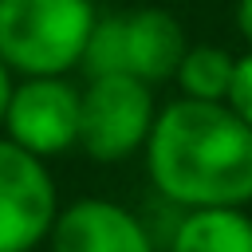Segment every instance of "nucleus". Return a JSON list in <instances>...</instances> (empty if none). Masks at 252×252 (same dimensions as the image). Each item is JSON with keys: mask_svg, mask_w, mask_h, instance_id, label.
Wrapping results in <instances>:
<instances>
[{"mask_svg": "<svg viewBox=\"0 0 252 252\" xmlns=\"http://www.w3.org/2000/svg\"><path fill=\"white\" fill-rule=\"evenodd\" d=\"M12 91H16V75H12V71L4 67V59H0V130H4V114H8Z\"/></svg>", "mask_w": 252, "mask_h": 252, "instance_id": "obj_12", "label": "nucleus"}, {"mask_svg": "<svg viewBox=\"0 0 252 252\" xmlns=\"http://www.w3.org/2000/svg\"><path fill=\"white\" fill-rule=\"evenodd\" d=\"M59 209L47 161L0 134V252H35L47 244Z\"/></svg>", "mask_w": 252, "mask_h": 252, "instance_id": "obj_4", "label": "nucleus"}, {"mask_svg": "<svg viewBox=\"0 0 252 252\" xmlns=\"http://www.w3.org/2000/svg\"><path fill=\"white\" fill-rule=\"evenodd\" d=\"M51 252H158L154 228L110 197H75L47 236Z\"/></svg>", "mask_w": 252, "mask_h": 252, "instance_id": "obj_6", "label": "nucleus"}, {"mask_svg": "<svg viewBox=\"0 0 252 252\" xmlns=\"http://www.w3.org/2000/svg\"><path fill=\"white\" fill-rule=\"evenodd\" d=\"M189 51L185 28L169 8H130L122 12V55H126V75L142 79L146 87H158L177 75L181 59Z\"/></svg>", "mask_w": 252, "mask_h": 252, "instance_id": "obj_7", "label": "nucleus"}, {"mask_svg": "<svg viewBox=\"0 0 252 252\" xmlns=\"http://www.w3.org/2000/svg\"><path fill=\"white\" fill-rule=\"evenodd\" d=\"M87 79H106V75H126V55H122V12L118 16H98L87 55H83Z\"/></svg>", "mask_w": 252, "mask_h": 252, "instance_id": "obj_10", "label": "nucleus"}, {"mask_svg": "<svg viewBox=\"0 0 252 252\" xmlns=\"http://www.w3.org/2000/svg\"><path fill=\"white\" fill-rule=\"evenodd\" d=\"M94 24L91 0H0V59L20 79H67Z\"/></svg>", "mask_w": 252, "mask_h": 252, "instance_id": "obj_2", "label": "nucleus"}, {"mask_svg": "<svg viewBox=\"0 0 252 252\" xmlns=\"http://www.w3.org/2000/svg\"><path fill=\"white\" fill-rule=\"evenodd\" d=\"M154 87L134 75H106L87 79L83 87V130L79 146L94 161H126L146 150L154 122H158Z\"/></svg>", "mask_w": 252, "mask_h": 252, "instance_id": "obj_3", "label": "nucleus"}, {"mask_svg": "<svg viewBox=\"0 0 252 252\" xmlns=\"http://www.w3.org/2000/svg\"><path fill=\"white\" fill-rule=\"evenodd\" d=\"M165 252H252V217L244 209L177 213Z\"/></svg>", "mask_w": 252, "mask_h": 252, "instance_id": "obj_8", "label": "nucleus"}, {"mask_svg": "<svg viewBox=\"0 0 252 252\" xmlns=\"http://www.w3.org/2000/svg\"><path fill=\"white\" fill-rule=\"evenodd\" d=\"M146 173L158 201L193 209H244L252 201V126L228 102L173 98L146 142Z\"/></svg>", "mask_w": 252, "mask_h": 252, "instance_id": "obj_1", "label": "nucleus"}, {"mask_svg": "<svg viewBox=\"0 0 252 252\" xmlns=\"http://www.w3.org/2000/svg\"><path fill=\"white\" fill-rule=\"evenodd\" d=\"M236 32L252 47V0H236Z\"/></svg>", "mask_w": 252, "mask_h": 252, "instance_id": "obj_13", "label": "nucleus"}, {"mask_svg": "<svg viewBox=\"0 0 252 252\" xmlns=\"http://www.w3.org/2000/svg\"><path fill=\"white\" fill-rule=\"evenodd\" d=\"M83 130V91L71 79H16L4 138L35 158H59L79 146Z\"/></svg>", "mask_w": 252, "mask_h": 252, "instance_id": "obj_5", "label": "nucleus"}, {"mask_svg": "<svg viewBox=\"0 0 252 252\" xmlns=\"http://www.w3.org/2000/svg\"><path fill=\"white\" fill-rule=\"evenodd\" d=\"M228 106L252 126V47L244 55H236V75H232V91H228Z\"/></svg>", "mask_w": 252, "mask_h": 252, "instance_id": "obj_11", "label": "nucleus"}, {"mask_svg": "<svg viewBox=\"0 0 252 252\" xmlns=\"http://www.w3.org/2000/svg\"><path fill=\"white\" fill-rule=\"evenodd\" d=\"M236 75V55L220 43H189L181 67H177V91L193 102H228Z\"/></svg>", "mask_w": 252, "mask_h": 252, "instance_id": "obj_9", "label": "nucleus"}]
</instances>
